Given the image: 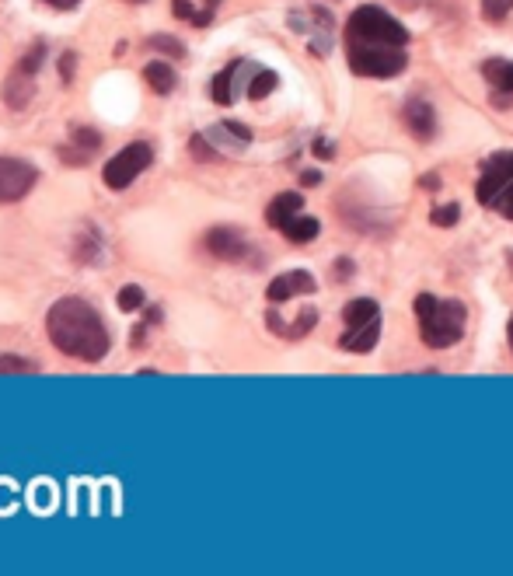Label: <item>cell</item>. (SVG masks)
Segmentation results:
<instances>
[{"mask_svg":"<svg viewBox=\"0 0 513 576\" xmlns=\"http://www.w3.org/2000/svg\"><path fill=\"white\" fill-rule=\"evenodd\" d=\"M342 42H346L349 70L356 77H395L409 63L405 56L409 32L402 28V21L374 4H363L349 14Z\"/></svg>","mask_w":513,"mask_h":576,"instance_id":"1","label":"cell"},{"mask_svg":"<svg viewBox=\"0 0 513 576\" xmlns=\"http://www.w3.org/2000/svg\"><path fill=\"white\" fill-rule=\"evenodd\" d=\"M46 332L56 350L70 360L98 364L109 353V329L102 315L81 297H60L46 315Z\"/></svg>","mask_w":513,"mask_h":576,"instance_id":"2","label":"cell"},{"mask_svg":"<svg viewBox=\"0 0 513 576\" xmlns=\"http://www.w3.org/2000/svg\"><path fill=\"white\" fill-rule=\"evenodd\" d=\"M416 318H419V336L430 350H447L465 336L468 311L461 301H437L433 294L416 297Z\"/></svg>","mask_w":513,"mask_h":576,"instance_id":"3","label":"cell"},{"mask_svg":"<svg viewBox=\"0 0 513 576\" xmlns=\"http://www.w3.org/2000/svg\"><path fill=\"white\" fill-rule=\"evenodd\" d=\"M42 60H46V42H35L21 63L11 70V77L4 81V102L11 105L14 112H21L35 95V74L42 70Z\"/></svg>","mask_w":513,"mask_h":576,"instance_id":"4","label":"cell"},{"mask_svg":"<svg viewBox=\"0 0 513 576\" xmlns=\"http://www.w3.org/2000/svg\"><path fill=\"white\" fill-rule=\"evenodd\" d=\"M154 161V151L151 144H144V140H133V144H126L123 151L116 154V158L105 161V186L109 189H126L133 186V179H140V172H147Z\"/></svg>","mask_w":513,"mask_h":576,"instance_id":"5","label":"cell"},{"mask_svg":"<svg viewBox=\"0 0 513 576\" xmlns=\"http://www.w3.org/2000/svg\"><path fill=\"white\" fill-rule=\"evenodd\" d=\"M513 182V151H500L482 165V179L475 186V199L482 206H493L500 199V192Z\"/></svg>","mask_w":513,"mask_h":576,"instance_id":"6","label":"cell"},{"mask_svg":"<svg viewBox=\"0 0 513 576\" xmlns=\"http://www.w3.org/2000/svg\"><path fill=\"white\" fill-rule=\"evenodd\" d=\"M35 179H39V172H35L28 161L0 158V203H18V199H25L28 192H32Z\"/></svg>","mask_w":513,"mask_h":576,"instance_id":"7","label":"cell"},{"mask_svg":"<svg viewBox=\"0 0 513 576\" xmlns=\"http://www.w3.org/2000/svg\"><path fill=\"white\" fill-rule=\"evenodd\" d=\"M255 63H248V60H231L224 70H220L217 77H213V84H210V95H213V102L217 105H234L241 98V88H245V95H248V81L241 84V77H248V74H255Z\"/></svg>","mask_w":513,"mask_h":576,"instance_id":"8","label":"cell"},{"mask_svg":"<svg viewBox=\"0 0 513 576\" xmlns=\"http://www.w3.org/2000/svg\"><path fill=\"white\" fill-rule=\"evenodd\" d=\"M203 245H206V252H210V255L227 259V262H238V259H245V255H248V241L241 238L234 227H210V231H206V238H203Z\"/></svg>","mask_w":513,"mask_h":576,"instance_id":"9","label":"cell"},{"mask_svg":"<svg viewBox=\"0 0 513 576\" xmlns=\"http://www.w3.org/2000/svg\"><path fill=\"white\" fill-rule=\"evenodd\" d=\"M315 287H318L315 276L304 273V269H294V273L276 276V280L266 287V297H269V304H283V301H290V297L315 294Z\"/></svg>","mask_w":513,"mask_h":576,"instance_id":"10","label":"cell"},{"mask_svg":"<svg viewBox=\"0 0 513 576\" xmlns=\"http://www.w3.org/2000/svg\"><path fill=\"white\" fill-rule=\"evenodd\" d=\"M206 140H210L213 147H217L220 154L224 151H245L248 144H252V130H248V126H241V123H231V119H227V123H217L213 126V130H206Z\"/></svg>","mask_w":513,"mask_h":576,"instance_id":"11","label":"cell"},{"mask_svg":"<svg viewBox=\"0 0 513 576\" xmlns=\"http://www.w3.org/2000/svg\"><path fill=\"white\" fill-rule=\"evenodd\" d=\"M377 339H381V315L370 318V322H363V325H346L339 346L349 353H370L377 346Z\"/></svg>","mask_w":513,"mask_h":576,"instance_id":"12","label":"cell"},{"mask_svg":"<svg viewBox=\"0 0 513 576\" xmlns=\"http://www.w3.org/2000/svg\"><path fill=\"white\" fill-rule=\"evenodd\" d=\"M405 126H409V133L416 140H433V133H437V116H433V109L423 102V98H412V102L405 105Z\"/></svg>","mask_w":513,"mask_h":576,"instance_id":"13","label":"cell"},{"mask_svg":"<svg viewBox=\"0 0 513 576\" xmlns=\"http://www.w3.org/2000/svg\"><path fill=\"white\" fill-rule=\"evenodd\" d=\"M220 0H171V11H175L178 21H189L196 28H206L217 14Z\"/></svg>","mask_w":513,"mask_h":576,"instance_id":"14","label":"cell"},{"mask_svg":"<svg viewBox=\"0 0 513 576\" xmlns=\"http://www.w3.org/2000/svg\"><path fill=\"white\" fill-rule=\"evenodd\" d=\"M269 329L276 332V336H283V339H301V336H308L311 329H315L318 325V311L315 308H301V315H297V322H283L280 315H276V311H269Z\"/></svg>","mask_w":513,"mask_h":576,"instance_id":"15","label":"cell"},{"mask_svg":"<svg viewBox=\"0 0 513 576\" xmlns=\"http://www.w3.org/2000/svg\"><path fill=\"white\" fill-rule=\"evenodd\" d=\"M301 206H304L301 192H280V196H276L273 203H269V210H266L269 227L283 231V224H287L290 217H297V213H301Z\"/></svg>","mask_w":513,"mask_h":576,"instance_id":"16","label":"cell"},{"mask_svg":"<svg viewBox=\"0 0 513 576\" xmlns=\"http://www.w3.org/2000/svg\"><path fill=\"white\" fill-rule=\"evenodd\" d=\"M482 74H486V81L493 84L496 91H503V95H513V63L510 60H500V56H493V60L482 63Z\"/></svg>","mask_w":513,"mask_h":576,"instance_id":"17","label":"cell"},{"mask_svg":"<svg viewBox=\"0 0 513 576\" xmlns=\"http://www.w3.org/2000/svg\"><path fill=\"white\" fill-rule=\"evenodd\" d=\"M283 234H287V241H294V245H308V241H315L318 234H322V224H318L315 217H290L287 224H283Z\"/></svg>","mask_w":513,"mask_h":576,"instance_id":"18","label":"cell"},{"mask_svg":"<svg viewBox=\"0 0 513 576\" xmlns=\"http://www.w3.org/2000/svg\"><path fill=\"white\" fill-rule=\"evenodd\" d=\"M144 81L151 84L158 95H171V91H175V84H178V77L165 60H154V63H147V67H144Z\"/></svg>","mask_w":513,"mask_h":576,"instance_id":"19","label":"cell"},{"mask_svg":"<svg viewBox=\"0 0 513 576\" xmlns=\"http://www.w3.org/2000/svg\"><path fill=\"white\" fill-rule=\"evenodd\" d=\"M276 84H280V77H276L273 70L259 67V70H255V77H252V84H248V98H252V102H262V98L273 95Z\"/></svg>","mask_w":513,"mask_h":576,"instance_id":"20","label":"cell"},{"mask_svg":"<svg viewBox=\"0 0 513 576\" xmlns=\"http://www.w3.org/2000/svg\"><path fill=\"white\" fill-rule=\"evenodd\" d=\"M342 318H346V325H363L370 322V318H377V304L370 301V297H356V301L346 304Z\"/></svg>","mask_w":513,"mask_h":576,"instance_id":"21","label":"cell"},{"mask_svg":"<svg viewBox=\"0 0 513 576\" xmlns=\"http://www.w3.org/2000/svg\"><path fill=\"white\" fill-rule=\"evenodd\" d=\"M147 46L171 56V60H182V56H185V46L178 39H171V35H151V39H147Z\"/></svg>","mask_w":513,"mask_h":576,"instance_id":"22","label":"cell"},{"mask_svg":"<svg viewBox=\"0 0 513 576\" xmlns=\"http://www.w3.org/2000/svg\"><path fill=\"white\" fill-rule=\"evenodd\" d=\"M189 151H192V158H196V161H217L220 158V151L210 144V140H206V133H196V137L189 140Z\"/></svg>","mask_w":513,"mask_h":576,"instance_id":"23","label":"cell"},{"mask_svg":"<svg viewBox=\"0 0 513 576\" xmlns=\"http://www.w3.org/2000/svg\"><path fill=\"white\" fill-rule=\"evenodd\" d=\"M116 301H119V311H140V308H144V290L130 283V287L119 290Z\"/></svg>","mask_w":513,"mask_h":576,"instance_id":"24","label":"cell"},{"mask_svg":"<svg viewBox=\"0 0 513 576\" xmlns=\"http://www.w3.org/2000/svg\"><path fill=\"white\" fill-rule=\"evenodd\" d=\"M513 0H482V18L486 21H503L510 14Z\"/></svg>","mask_w":513,"mask_h":576,"instance_id":"25","label":"cell"},{"mask_svg":"<svg viewBox=\"0 0 513 576\" xmlns=\"http://www.w3.org/2000/svg\"><path fill=\"white\" fill-rule=\"evenodd\" d=\"M35 367L21 357H11V353H0V374H32Z\"/></svg>","mask_w":513,"mask_h":576,"instance_id":"26","label":"cell"},{"mask_svg":"<svg viewBox=\"0 0 513 576\" xmlns=\"http://www.w3.org/2000/svg\"><path fill=\"white\" fill-rule=\"evenodd\" d=\"M458 217H461L458 203H447V206H437V210H433V224L437 227H454L458 224Z\"/></svg>","mask_w":513,"mask_h":576,"instance_id":"27","label":"cell"},{"mask_svg":"<svg viewBox=\"0 0 513 576\" xmlns=\"http://www.w3.org/2000/svg\"><path fill=\"white\" fill-rule=\"evenodd\" d=\"M493 206H496V210H500V213H503V217H507V220H513V182H510L507 189L500 192V199H496Z\"/></svg>","mask_w":513,"mask_h":576,"instance_id":"28","label":"cell"},{"mask_svg":"<svg viewBox=\"0 0 513 576\" xmlns=\"http://www.w3.org/2000/svg\"><path fill=\"white\" fill-rule=\"evenodd\" d=\"M74 144H84V147H91V151H98L102 137H98L95 130H74Z\"/></svg>","mask_w":513,"mask_h":576,"instance_id":"29","label":"cell"},{"mask_svg":"<svg viewBox=\"0 0 513 576\" xmlns=\"http://www.w3.org/2000/svg\"><path fill=\"white\" fill-rule=\"evenodd\" d=\"M74 67H77V56L74 53H63L60 56V77H63V81H70V77H74Z\"/></svg>","mask_w":513,"mask_h":576,"instance_id":"30","label":"cell"},{"mask_svg":"<svg viewBox=\"0 0 513 576\" xmlns=\"http://www.w3.org/2000/svg\"><path fill=\"white\" fill-rule=\"evenodd\" d=\"M311 151H315L318 158H332V154H336V147H332V140H315V147H311Z\"/></svg>","mask_w":513,"mask_h":576,"instance_id":"31","label":"cell"},{"mask_svg":"<svg viewBox=\"0 0 513 576\" xmlns=\"http://www.w3.org/2000/svg\"><path fill=\"white\" fill-rule=\"evenodd\" d=\"M49 7H60V11H70V7H77L81 0H46Z\"/></svg>","mask_w":513,"mask_h":576,"instance_id":"32","label":"cell"},{"mask_svg":"<svg viewBox=\"0 0 513 576\" xmlns=\"http://www.w3.org/2000/svg\"><path fill=\"white\" fill-rule=\"evenodd\" d=\"M301 182H304V186H318V182H322V172H304Z\"/></svg>","mask_w":513,"mask_h":576,"instance_id":"33","label":"cell"},{"mask_svg":"<svg viewBox=\"0 0 513 576\" xmlns=\"http://www.w3.org/2000/svg\"><path fill=\"white\" fill-rule=\"evenodd\" d=\"M419 186H423V189H437L440 182H437V179H433V175H430V179H423V182H419Z\"/></svg>","mask_w":513,"mask_h":576,"instance_id":"34","label":"cell"},{"mask_svg":"<svg viewBox=\"0 0 513 576\" xmlns=\"http://www.w3.org/2000/svg\"><path fill=\"white\" fill-rule=\"evenodd\" d=\"M510 346H513V322H510Z\"/></svg>","mask_w":513,"mask_h":576,"instance_id":"35","label":"cell"},{"mask_svg":"<svg viewBox=\"0 0 513 576\" xmlns=\"http://www.w3.org/2000/svg\"><path fill=\"white\" fill-rule=\"evenodd\" d=\"M133 4H140V0H133Z\"/></svg>","mask_w":513,"mask_h":576,"instance_id":"36","label":"cell"}]
</instances>
